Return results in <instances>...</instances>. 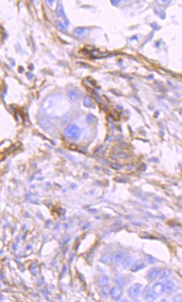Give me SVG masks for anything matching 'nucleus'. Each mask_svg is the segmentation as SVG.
I'll return each mask as SVG.
<instances>
[{
    "mask_svg": "<svg viewBox=\"0 0 182 302\" xmlns=\"http://www.w3.org/2000/svg\"><path fill=\"white\" fill-rule=\"evenodd\" d=\"M146 259L150 263H154L155 262V259L153 257H152L150 256H149V255H147L146 256Z\"/></svg>",
    "mask_w": 182,
    "mask_h": 302,
    "instance_id": "412c9836",
    "label": "nucleus"
},
{
    "mask_svg": "<svg viewBox=\"0 0 182 302\" xmlns=\"http://www.w3.org/2000/svg\"><path fill=\"white\" fill-rule=\"evenodd\" d=\"M123 259V254L120 252H115L112 256V260L115 263H119Z\"/></svg>",
    "mask_w": 182,
    "mask_h": 302,
    "instance_id": "423d86ee",
    "label": "nucleus"
},
{
    "mask_svg": "<svg viewBox=\"0 0 182 302\" xmlns=\"http://www.w3.org/2000/svg\"><path fill=\"white\" fill-rule=\"evenodd\" d=\"M56 12H57V14L59 17H63V16H64V9H63V6L61 5V3H59L58 5Z\"/></svg>",
    "mask_w": 182,
    "mask_h": 302,
    "instance_id": "4468645a",
    "label": "nucleus"
},
{
    "mask_svg": "<svg viewBox=\"0 0 182 302\" xmlns=\"http://www.w3.org/2000/svg\"><path fill=\"white\" fill-rule=\"evenodd\" d=\"M159 273V272L156 268H152L149 271L148 276L150 279H154L158 276Z\"/></svg>",
    "mask_w": 182,
    "mask_h": 302,
    "instance_id": "9d476101",
    "label": "nucleus"
},
{
    "mask_svg": "<svg viewBox=\"0 0 182 302\" xmlns=\"http://www.w3.org/2000/svg\"><path fill=\"white\" fill-rule=\"evenodd\" d=\"M144 297L148 302H152L156 298V295L152 291H148L145 293Z\"/></svg>",
    "mask_w": 182,
    "mask_h": 302,
    "instance_id": "6e6552de",
    "label": "nucleus"
},
{
    "mask_svg": "<svg viewBox=\"0 0 182 302\" xmlns=\"http://www.w3.org/2000/svg\"><path fill=\"white\" fill-rule=\"evenodd\" d=\"M102 293H103L104 295H105V297H108L109 294V287H103V289H102Z\"/></svg>",
    "mask_w": 182,
    "mask_h": 302,
    "instance_id": "6ab92c4d",
    "label": "nucleus"
},
{
    "mask_svg": "<svg viewBox=\"0 0 182 302\" xmlns=\"http://www.w3.org/2000/svg\"><path fill=\"white\" fill-rule=\"evenodd\" d=\"M94 116H93V115H92V114H90V115H89V116H88V117H87V121H88L89 123H92V122H93V121H94Z\"/></svg>",
    "mask_w": 182,
    "mask_h": 302,
    "instance_id": "5701e85b",
    "label": "nucleus"
},
{
    "mask_svg": "<svg viewBox=\"0 0 182 302\" xmlns=\"http://www.w3.org/2000/svg\"><path fill=\"white\" fill-rule=\"evenodd\" d=\"M91 56L93 57H101L105 56V55H103V53L100 52L97 49H93L91 52Z\"/></svg>",
    "mask_w": 182,
    "mask_h": 302,
    "instance_id": "f8f14e48",
    "label": "nucleus"
},
{
    "mask_svg": "<svg viewBox=\"0 0 182 302\" xmlns=\"http://www.w3.org/2000/svg\"><path fill=\"white\" fill-rule=\"evenodd\" d=\"M69 95L71 97V98L72 99H75L77 97V94L74 91H72L69 92Z\"/></svg>",
    "mask_w": 182,
    "mask_h": 302,
    "instance_id": "4be33fe9",
    "label": "nucleus"
},
{
    "mask_svg": "<svg viewBox=\"0 0 182 302\" xmlns=\"http://www.w3.org/2000/svg\"><path fill=\"white\" fill-rule=\"evenodd\" d=\"M133 261V257H131V256H130V257L126 258L124 260V261L123 262V263H122L123 267L125 269H126V268L129 267L130 266V265L131 264Z\"/></svg>",
    "mask_w": 182,
    "mask_h": 302,
    "instance_id": "9b49d317",
    "label": "nucleus"
},
{
    "mask_svg": "<svg viewBox=\"0 0 182 302\" xmlns=\"http://www.w3.org/2000/svg\"><path fill=\"white\" fill-rule=\"evenodd\" d=\"M108 279L106 276H101L98 280V284L101 286H105L108 283Z\"/></svg>",
    "mask_w": 182,
    "mask_h": 302,
    "instance_id": "ddd939ff",
    "label": "nucleus"
},
{
    "mask_svg": "<svg viewBox=\"0 0 182 302\" xmlns=\"http://www.w3.org/2000/svg\"><path fill=\"white\" fill-rule=\"evenodd\" d=\"M169 275V271L167 270H163L162 271L159 273L158 275L159 276V278L161 279H163L167 277Z\"/></svg>",
    "mask_w": 182,
    "mask_h": 302,
    "instance_id": "dca6fc26",
    "label": "nucleus"
},
{
    "mask_svg": "<svg viewBox=\"0 0 182 302\" xmlns=\"http://www.w3.org/2000/svg\"><path fill=\"white\" fill-rule=\"evenodd\" d=\"M145 266L146 265L145 263V262L142 259H138V260H137L134 263L130 270L133 272H137L138 271L142 269H144Z\"/></svg>",
    "mask_w": 182,
    "mask_h": 302,
    "instance_id": "7ed1b4c3",
    "label": "nucleus"
},
{
    "mask_svg": "<svg viewBox=\"0 0 182 302\" xmlns=\"http://www.w3.org/2000/svg\"><path fill=\"white\" fill-rule=\"evenodd\" d=\"M173 301L174 302H182V295L177 294L173 297Z\"/></svg>",
    "mask_w": 182,
    "mask_h": 302,
    "instance_id": "aec40b11",
    "label": "nucleus"
},
{
    "mask_svg": "<svg viewBox=\"0 0 182 302\" xmlns=\"http://www.w3.org/2000/svg\"><path fill=\"white\" fill-rule=\"evenodd\" d=\"M110 259V255L109 254H106L105 255L101 258V262L105 263H107L109 262Z\"/></svg>",
    "mask_w": 182,
    "mask_h": 302,
    "instance_id": "f3484780",
    "label": "nucleus"
},
{
    "mask_svg": "<svg viewBox=\"0 0 182 302\" xmlns=\"http://www.w3.org/2000/svg\"><path fill=\"white\" fill-rule=\"evenodd\" d=\"M112 297L115 300H119L122 295V289L121 287H115L111 291Z\"/></svg>",
    "mask_w": 182,
    "mask_h": 302,
    "instance_id": "20e7f679",
    "label": "nucleus"
},
{
    "mask_svg": "<svg viewBox=\"0 0 182 302\" xmlns=\"http://www.w3.org/2000/svg\"><path fill=\"white\" fill-rule=\"evenodd\" d=\"M163 286H164V291H166L167 293H170L172 291L175 287V285L174 283L171 280L166 281Z\"/></svg>",
    "mask_w": 182,
    "mask_h": 302,
    "instance_id": "0eeeda50",
    "label": "nucleus"
},
{
    "mask_svg": "<svg viewBox=\"0 0 182 302\" xmlns=\"http://www.w3.org/2000/svg\"><path fill=\"white\" fill-rule=\"evenodd\" d=\"M114 281L119 286H120L121 287H123L125 283V278L121 274L117 275L114 277Z\"/></svg>",
    "mask_w": 182,
    "mask_h": 302,
    "instance_id": "1a4fd4ad",
    "label": "nucleus"
},
{
    "mask_svg": "<svg viewBox=\"0 0 182 302\" xmlns=\"http://www.w3.org/2000/svg\"><path fill=\"white\" fill-rule=\"evenodd\" d=\"M57 27L59 29H60L61 30H65V27L61 24V23H57Z\"/></svg>",
    "mask_w": 182,
    "mask_h": 302,
    "instance_id": "b1692460",
    "label": "nucleus"
},
{
    "mask_svg": "<svg viewBox=\"0 0 182 302\" xmlns=\"http://www.w3.org/2000/svg\"><path fill=\"white\" fill-rule=\"evenodd\" d=\"M152 291L156 295H160L164 291L163 284L160 283H156L154 285L152 288Z\"/></svg>",
    "mask_w": 182,
    "mask_h": 302,
    "instance_id": "39448f33",
    "label": "nucleus"
},
{
    "mask_svg": "<svg viewBox=\"0 0 182 302\" xmlns=\"http://www.w3.org/2000/svg\"><path fill=\"white\" fill-rule=\"evenodd\" d=\"M86 32V29L82 28H77L74 30V33L78 36L83 35Z\"/></svg>",
    "mask_w": 182,
    "mask_h": 302,
    "instance_id": "2eb2a0df",
    "label": "nucleus"
},
{
    "mask_svg": "<svg viewBox=\"0 0 182 302\" xmlns=\"http://www.w3.org/2000/svg\"><path fill=\"white\" fill-rule=\"evenodd\" d=\"M81 131L80 128L75 124H70L66 128L64 131L65 136L67 138L76 140L80 136Z\"/></svg>",
    "mask_w": 182,
    "mask_h": 302,
    "instance_id": "f257e3e1",
    "label": "nucleus"
},
{
    "mask_svg": "<svg viewBox=\"0 0 182 302\" xmlns=\"http://www.w3.org/2000/svg\"><path fill=\"white\" fill-rule=\"evenodd\" d=\"M141 286L138 284H134L128 290V294L129 297L133 299H135L137 298L140 291Z\"/></svg>",
    "mask_w": 182,
    "mask_h": 302,
    "instance_id": "f03ea898",
    "label": "nucleus"
},
{
    "mask_svg": "<svg viewBox=\"0 0 182 302\" xmlns=\"http://www.w3.org/2000/svg\"><path fill=\"white\" fill-rule=\"evenodd\" d=\"M84 106H86L87 107H90L92 105V103L91 100L88 98L86 97V98H84Z\"/></svg>",
    "mask_w": 182,
    "mask_h": 302,
    "instance_id": "a211bd4d",
    "label": "nucleus"
}]
</instances>
